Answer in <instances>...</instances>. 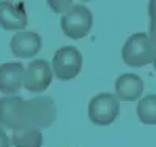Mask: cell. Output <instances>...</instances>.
I'll return each mask as SVG.
<instances>
[{"label": "cell", "mask_w": 156, "mask_h": 147, "mask_svg": "<svg viewBox=\"0 0 156 147\" xmlns=\"http://www.w3.org/2000/svg\"><path fill=\"white\" fill-rule=\"evenodd\" d=\"M122 56L128 67L140 68L156 59V44L147 33H134L126 40Z\"/></svg>", "instance_id": "6da1fadb"}, {"label": "cell", "mask_w": 156, "mask_h": 147, "mask_svg": "<svg viewBox=\"0 0 156 147\" xmlns=\"http://www.w3.org/2000/svg\"><path fill=\"white\" fill-rule=\"evenodd\" d=\"M27 106V125L35 130L49 128L57 119V106L51 97H36L25 100Z\"/></svg>", "instance_id": "7a4b0ae2"}, {"label": "cell", "mask_w": 156, "mask_h": 147, "mask_svg": "<svg viewBox=\"0 0 156 147\" xmlns=\"http://www.w3.org/2000/svg\"><path fill=\"white\" fill-rule=\"evenodd\" d=\"M91 24H93L91 11L85 5H80V3L73 5L62 17V30L73 40L84 38L90 32Z\"/></svg>", "instance_id": "3957f363"}, {"label": "cell", "mask_w": 156, "mask_h": 147, "mask_svg": "<svg viewBox=\"0 0 156 147\" xmlns=\"http://www.w3.org/2000/svg\"><path fill=\"white\" fill-rule=\"evenodd\" d=\"M120 114V103L118 98L112 94H98L90 100L88 105V117L95 125L104 127L112 123Z\"/></svg>", "instance_id": "277c9868"}, {"label": "cell", "mask_w": 156, "mask_h": 147, "mask_svg": "<svg viewBox=\"0 0 156 147\" xmlns=\"http://www.w3.org/2000/svg\"><path fill=\"white\" fill-rule=\"evenodd\" d=\"M82 68V54L74 46L60 48L52 59V70L60 81L74 79Z\"/></svg>", "instance_id": "5b68a950"}, {"label": "cell", "mask_w": 156, "mask_h": 147, "mask_svg": "<svg viewBox=\"0 0 156 147\" xmlns=\"http://www.w3.org/2000/svg\"><path fill=\"white\" fill-rule=\"evenodd\" d=\"M0 127L19 130L27 125V106L21 97H3L0 98Z\"/></svg>", "instance_id": "8992f818"}, {"label": "cell", "mask_w": 156, "mask_h": 147, "mask_svg": "<svg viewBox=\"0 0 156 147\" xmlns=\"http://www.w3.org/2000/svg\"><path fill=\"white\" fill-rule=\"evenodd\" d=\"M52 82V68L43 59L33 60L24 71V87L29 92H43Z\"/></svg>", "instance_id": "52a82bcc"}, {"label": "cell", "mask_w": 156, "mask_h": 147, "mask_svg": "<svg viewBox=\"0 0 156 147\" xmlns=\"http://www.w3.org/2000/svg\"><path fill=\"white\" fill-rule=\"evenodd\" d=\"M25 68L19 62H8L0 65V92L8 95H16L24 86Z\"/></svg>", "instance_id": "ba28073f"}, {"label": "cell", "mask_w": 156, "mask_h": 147, "mask_svg": "<svg viewBox=\"0 0 156 147\" xmlns=\"http://www.w3.org/2000/svg\"><path fill=\"white\" fill-rule=\"evenodd\" d=\"M27 25V14L24 3L0 2V27L5 30H19Z\"/></svg>", "instance_id": "9c48e42d"}, {"label": "cell", "mask_w": 156, "mask_h": 147, "mask_svg": "<svg viewBox=\"0 0 156 147\" xmlns=\"http://www.w3.org/2000/svg\"><path fill=\"white\" fill-rule=\"evenodd\" d=\"M10 48L16 57L30 59L41 51V38L35 32H17L10 43Z\"/></svg>", "instance_id": "30bf717a"}, {"label": "cell", "mask_w": 156, "mask_h": 147, "mask_svg": "<svg viewBox=\"0 0 156 147\" xmlns=\"http://www.w3.org/2000/svg\"><path fill=\"white\" fill-rule=\"evenodd\" d=\"M144 92V81L140 76L134 73H125L118 76L115 81V94L118 100L123 101H133L137 100Z\"/></svg>", "instance_id": "8fae6325"}, {"label": "cell", "mask_w": 156, "mask_h": 147, "mask_svg": "<svg viewBox=\"0 0 156 147\" xmlns=\"http://www.w3.org/2000/svg\"><path fill=\"white\" fill-rule=\"evenodd\" d=\"M11 142L14 147H41L43 145V134L40 130L25 127L14 130L11 136Z\"/></svg>", "instance_id": "7c38bea8"}, {"label": "cell", "mask_w": 156, "mask_h": 147, "mask_svg": "<svg viewBox=\"0 0 156 147\" xmlns=\"http://www.w3.org/2000/svg\"><path fill=\"white\" fill-rule=\"evenodd\" d=\"M139 120L145 125H156V95H147L137 105Z\"/></svg>", "instance_id": "4fadbf2b"}, {"label": "cell", "mask_w": 156, "mask_h": 147, "mask_svg": "<svg viewBox=\"0 0 156 147\" xmlns=\"http://www.w3.org/2000/svg\"><path fill=\"white\" fill-rule=\"evenodd\" d=\"M148 13H150V38L156 44V0H151L148 3Z\"/></svg>", "instance_id": "5bb4252c"}, {"label": "cell", "mask_w": 156, "mask_h": 147, "mask_svg": "<svg viewBox=\"0 0 156 147\" xmlns=\"http://www.w3.org/2000/svg\"><path fill=\"white\" fill-rule=\"evenodd\" d=\"M49 5H51L55 11H60V13H66L69 8L73 6L71 2H58V3H55V2H49Z\"/></svg>", "instance_id": "9a60e30c"}, {"label": "cell", "mask_w": 156, "mask_h": 147, "mask_svg": "<svg viewBox=\"0 0 156 147\" xmlns=\"http://www.w3.org/2000/svg\"><path fill=\"white\" fill-rule=\"evenodd\" d=\"M0 147H11V139L8 138L2 127H0Z\"/></svg>", "instance_id": "2e32d148"}, {"label": "cell", "mask_w": 156, "mask_h": 147, "mask_svg": "<svg viewBox=\"0 0 156 147\" xmlns=\"http://www.w3.org/2000/svg\"><path fill=\"white\" fill-rule=\"evenodd\" d=\"M153 65H154V70H156V59L153 60Z\"/></svg>", "instance_id": "e0dca14e"}]
</instances>
